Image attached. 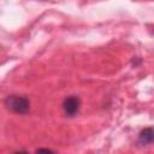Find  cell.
Here are the masks:
<instances>
[{
	"label": "cell",
	"instance_id": "3957f363",
	"mask_svg": "<svg viewBox=\"0 0 154 154\" xmlns=\"http://www.w3.org/2000/svg\"><path fill=\"white\" fill-rule=\"evenodd\" d=\"M138 142L142 146L154 143V126H148L141 130V132L138 134Z\"/></svg>",
	"mask_w": 154,
	"mask_h": 154
},
{
	"label": "cell",
	"instance_id": "7a4b0ae2",
	"mask_svg": "<svg viewBox=\"0 0 154 154\" xmlns=\"http://www.w3.org/2000/svg\"><path fill=\"white\" fill-rule=\"evenodd\" d=\"M79 107H81L79 97L78 96H75V95L67 96L64 100V102H63V109H64V113L67 117L76 116L78 113V111H79Z\"/></svg>",
	"mask_w": 154,
	"mask_h": 154
},
{
	"label": "cell",
	"instance_id": "5b68a950",
	"mask_svg": "<svg viewBox=\"0 0 154 154\" xmlns=\"http://www.w3.org/2000/svg\"><path fill=\"white\" fill-rule=\"evenodd\" d=\"M150 31H152V34H153V35H154V26H153V28H152V29H150Z\"/></svg>",
	"mask_w": 154,
	"mask_h": 154
},
{
	"label": "cell",
	"instance_id": "6da1fadb",
	"mask_svg": "<svg viewBox=\"0 0 154 154\" xmlns=\"http://www.w3.org/2000/svg\"><path fill=\"white\" fill-rule=\"evenodd\" d=\"M5 106L17 114H28L30 111V101L23 95H8L5 99Z\"/></svg>",
	"mask_w": 154,
	"mask_h": 154
},
{
	"label": "cell",
	"instance_id": "277c9868",
	"mask_svg": "<svg viewBox=\"0 0 154 154\" xmlns=\"http://www.w3.org/2000/svg\"><path fill=\"white\" fill-rule=\"evenodd\" d=\"M37 152H38V153H40V152H48V153H49V152H52V150H51V149H43V148H41V149H37Z\"/></svg>",
	"mask_w": 154,
	"mask_h": 154
}]
</instances>
